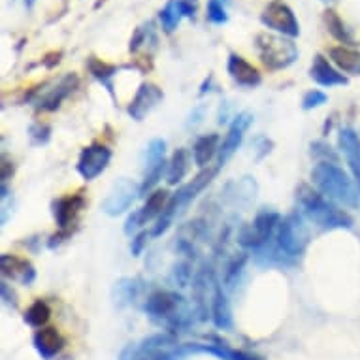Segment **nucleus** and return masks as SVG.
<instances>
[{"mask_svg":"<svg viewBox=\"0 0 360 360\" xmlns=\"http://www.w3.org/2000/svg\"><path fill=\"white\" fill-rule=\"evenodd\" d=\"M253 123V115L249 112L238 113L234 121H232L231 129H229V134L224 136V140L221 142V149H219L217 155V168H223L231 157L238 151V148L242 146L243 134L248 132V129Z\"/></svg>","mask_w":360,"mask_h":360,"instance_id":"nucleus-11","label":"nucleus"},{"mask_svg":"<svg viewBox=\"0 0 360 360\" xmlns=\"http://www.w3.org/2000/svg\"><path fill=\"white\" fill-rule=\"evenodd\" d=\"M309 77L321 87H338V85H347L349 82L347 76H343V72L338 70L336 66L332 65V60L321 53L313 57Z\"/></svg>","mask_w":360,"mask_h":360,"instance_id":"nucleus-16","label":"nucleus"},{"mask_svg":"<svg viewBox=\"0 0 360 360\" xmlns=\"http://www.w3.org/2000/svg\"><path fill=\"white\" fill-rule=\"evenodd\" d=\"M142 283L138 279L124 278L115 283V302L117 304H132L140 295Z\"/></svg>","mask_w":360,"mask_h":360,"instance_id":"nucleus-30","label":"nucleus"},{"mask_svg":"<svg viewBox=\"0 0 360 360\" xmlns=\"http://www.w3.org/2000/svg\"><path fill=\"white\" fill-rule=\"evenodd\" d=\"M49 134H51V129L48 124L36 123L30 127V136H32L34 143H46L49 140Z\"/></svg>","mask_w":360,"mask_h":360,"instance_id":"nucleus-36","label":"nucleus"},{"mask_svg":"<svg viewBox=\"0 0 360 360\" xmlns=\"http://www.w3.org/2000/svg\"><path fill=\"white\" fill-rule=\"evenodd\" d=\"M25 4H27V8H32V4H34V0H25Z\"/></svg>","mask_w":360,"mask_h":360,"instance_id":"nucleus-42","label":"nucleus"},{"mask_svg":"<svg viewBox=\"0 0 360 360\" xmlns=\"http://www.w3.org/2000/svg\"><path fill=\"white\" fill-rule=\"evenodd\" d=\"M77 83H79V79H77L76 74H66L53 89H49L48 95L38 101V110H41V112H55L63 104V101H66L74 93Z\"/></svg>","mask_w":360,"mask_h":360,"instance_id":"nucleus-18","label":"nucleus"},{"mask_svg":"<svg viewBox=\"0 0 360 360\" xmlns=\"http://www.w3.org/2000/svg\"><path fill=\"white\" fill-rule=\"evenodd\" d=\"M196 4L195 0H168L165 8L159 12L160 27L166 34H172L179 27L184 18H195Z\"/></svg>","mask_w":360,"mask_h":360,"instance_id":"nucleus-14","label":"nucleus"},{"mask_svg":"<svg viewBox=\"0 0 360 360\" xmlns=\"http://www.w3.org/2000/svg\"><path fill=\"white\" fill-rule=\"evenodd\" d=\"M255 48L260 63L270 72H279L289 68L298 59V48L292 38L272 32H260L255 38Z\"/></svg>","mask_w":360,"mask_h":360,"instance_id":"nucleus-4","label":"nucleus"},{"mask_svg":"<svg viewBox=\"0 0 360 360\" xmlns=\"http://www.w3.org/2000/svg\"><path fill=\"white\" fill-rule=\"evenodd\" d=\"M281 215L274 210H260L251 223L243 224L240 232H238V243L245 249L257 251V249L264 248L266 243L270 242L276 236L279 223H281Z\"/></svg>","mask_w":360,"mask_h":360,"instance_id":"nucleus-6","label":"nucleus"},{"mask_svg":"<svg viewBox=\"0 0 360 360\" xmlns=\"http://www.w3.org/2000/svg\"><path fill=\"white\" fill-rule=\"evenodd\" d=\"M149 41L151 44H157V36H155V25L151 23V21H148L146 25H142V27H138L136 32L132 34V38H130V53H138L140 49L146 48Z\"/></svg>","mask_w":360,"mask_h":360,"instance_id":"nucleus-32","label":"nucleus"},{"mask_svg":"<svg viewBox=\"0 0 360 360\" xmlns=\"http://www.w3.org/2000/svg\"><path fill=\"white\" fill-rule=\"evenodd\" d=\"M87 70L91 72V76L98 79V82L104 85V87L113 95V77L117 74V66L110 65V63H104L98 57H89L87 59Z\"/></svg>","mask_w":360,"mask_h":360,"instance_id":"nucleus-26","label":"nucleus"},{"mask_svg":"<svg viewBox=\"0 0 360 360\" xmlns=\"http://www.w3.org/2000/svg\"><path fill=\"white\" fill-rule=\"evenodd\" d=\"M49 317H51V307L48 306V302L44 300H36L25 311V323L32 326V328H44L48 325Z\"/></svg>","mask_w":360,"mask_h":360,"instance_id":"nucleus-29","label":"nucleus"},{"mask_svg":"<svg viewBox=\"0 0 360 360\" xmlns=\"http://www.w3.org/2000/svg\"><path fill=\"white\" fill-rule=\"evenodd\" d=\"M226 72L229 76L232 77V82L240 85V87L253 89L257 85H260L262 82V76L257 66H253L248 59H243L242 55L231 53L229 55V60H226Z\"/></svg>","mask_w":360,"mask_h":360,"instance_id":"nucleus-15","label":"nucleus"},{"mask_svg":"<svg viewBox=\"0 0 360 360\" xmlns=\"http://www.w3.org/2000/svg\"><path fill=\"white\" fill-rule=\"evenodd\" d=\"M243 264H245V255H242L240 259H234V262L229 266V272H226V285H229V287H232L234 279L238 278V274L243 270Z\"/></svg>","mask_w":360,"mask_h":360,"instance_id":"nucleus-37","label":"nucleus"},{"mask_svg":"<svg viewBox=\"0 0 360 360\" xmlns=\"http://www.w3.org/2000/svg\"><path fill=\"white\" fill-rule=\"evenodd\" d=\"M191 168V155L187 149H176L172 159L168 160V172H166V181L170 185L181 184V179L187 176Z\"/></svg>","mask_w":360,"mask_h":360,"instance_id":"nucleus-24","label":"nucleus"},{"mask_svg":"<svg viewBox=\"0 0 360 360\" xmlns=\"http://www.w3.org/2000/svg\"><path fill=\"white\" fill-rule=\"evenodd\" d=\"M143 309L149 317L165 326L170 334H177L191 325L189 311L185 309V302L174 290H153L143 304Z\"/></svg>","mask_w":360,"mask_h":360,"instance_id":"nucleus-3","label":"nucleus"},{"mask_svg":"<svg viewBox=\"0 0 360 360\" xmlns=\"http://www.w3.org/2000/svg\"><path fill=\"white\" fill-rule=\"evenodd\" d=\"M338 143H340L343 157L347 160L349 168L353 172L354 181L360 187V136L353 129H342L340 136H338Z\"/></svg>","mask_w":360,"mask_h":360,"instance_id":"nucleus-19","label":"nucleus"},{"mask_svg":"<svg viewBox=\"0 0 360 360\" xmlns=\"http://www.w3.org/2000/svg\"><path fill=\"white\" fill-rule=\"evenodd\" d=\"M177 345V336L170 332H159L146 338L138 345H129L121 353V360H174L172 349Z\"/></svg>","mask_w":360,"mask_h":360,"instance_id":"nucleus-7","label":"nucleus"},{"mask_svg":"<svg viewBox=\"0 0 360 360\" xmlns=\"http://www.w3.org/2000/svg\"><path fill=\"white\" fill-rule=\"evenodd\" d=\"M187 351H202V353L215 354V356L223 360H259L251 356V354L243 353V351H236V349H231L229 345H223V343H217V345H191V347H187Z\"/></svg>","mask_w":360,"mask_h":360,"instance_id":"nucleus-27","label":"nucleus"},{"mask_svg":"<svg viewBox=\"0 0 360 360\" xmlns=\"http://www.w3.org/2000/svg\"><path fill=\"white\" fill-rule=\"evenodd\" d=\"M328 59L338 70L349 76H360V51L349 46H334L328 49Z\"/></svg>","mask_w":360,"mask_h":360,"instance_id":"nucleus-21","label":"nucleus"},{"mask_svg":"<svg viewBox=\"0 0 360 360\" xmlns=\"http://www.w3.org/2000/svg\"><path fill=\"white\" fill-rule=\"evenodd\" d=\"M2 300H4V304H12V306H15V295L10 292L8 283H2Z\"/></svg>","mask_w":360,"mask_h":360,"instance_id":"nucleus-40","label":"nucleus"},{"mask_svg":"<svg viewBox=\"0 0 360 360\" xmlns=\"http://www.w3.org/2000/svg\"><path fill=\"white\" fill-rule=\"evenodd\" d=\"M142 215H140V210L138 212H134L132 215H130L129 219H127V224H124V234H129V236H132L134 232L142 226Z\"/></svg>","mask_w":360,"mask_h":360,"instance_id":"nucleus-39","label":"nucleus"},{"mask_svg":"<svg viewBox=\"0 0 360 360\" xmlns=\"http://www.w3.org/2000/svg\"><path fill=\"white\" fill-rule=\"evenodd\" d=\"M34 347L44 360L55 359L65 349V338L53 326H44L34 334Z\"/></svg>","mask_w":360,"mask_h":360,"instance_id":"nucleus-20","label":"nucleus"},{"mask_svg":"<svg viewBox=\"0 0 360 360\" xmlns=\"http://www.w3.org/2000/svg\"><path fill=\"white\" fill-rule=\"evenodd\" d=\"M328 101V96L323 93V91H317V89H311V91H307L304 98H302V108L304 110H315V108L323 106Z\"/></svg>","mask_w":360,"mask_h":360,"instance_id":"nucleus-35","label":"nucleus"},{"mask_svg":"<svg viewBox=\"0 0 360 360\" xmlns=\"http://www.w3.org/2000/svg\"><path fill=\"white\" fill-rule=\"evenodd\" d=\"M212 317L213 325L221 328V330H229L232 326V311L229 298L224 295V290L221 285L213 283V296H212Z\"/></svg>","mask_w":360,"mask_h":360,"instance_id":"nucleus-22","label":"nucleus"},{"mask_svg":"<svg viewBox=\"0 0 360 360\" xmlns=\"http://www.w3.org/2000/svg\"><path fill=\"white\" fill-rule=\"evenodd\" d=\"M311 184L321 195L347 207L360 206V187L334 160H319L311 168Z\"/></svg>","mask_w":360,"mask_h":360,"instance_id":"nucleus-1","label":"nucleus"},{"mask_svg":"<svg viewBox=\"0 0 360 360\" xmlns=\"http://www.w3.org/2000/svg\"><path fill=\"white\" fill-rule=\"evenodd\" d=\"M110 160H112V149L104 146V143H91L79 153L76 166L77 174L85 181H93L106 170Z\"/></svg>","mask_w":360,"mask_h":360,"instance_id":"nucleus-10","label":"nucleus"},{"mask_svg":"<svg viewBox=\"0 0 360 360\" xmlns=\"http://www.w3.org/2000/svg\"><path fill=\"white\" fill-rule=\"evenodd\" d=\"M323 21H325L326 30H328L338 41H342L343 46H345V44H353V34L349 32V29L345 27V23H343V19L338 15V12H334V10H326V12L323 13Z\"/></svg>","mask_w":360,"mask_h":360,"instance_id":"nucleus-28","label":"nucleus"},{"mask_svg":"<svg viewBox=\"0 0 360 360\" xmlns=\"http://www.w3.org/2000/svg\"><path fill=\"white\" fill-rule=\"evenodd\" d=\"M229 0H207L206 18L213 25H224L229 21Z\"/></svg>","mask_w":360,"mask_h":360,"instance_id":"nucleus-34","label":"nucleus"},{"mask_svg":"<svg viewBox=\"0 0 360 360\" xmlns=\"http://www.w3.org/2000/svg\"><path fill=\"white\" fill-rule=\"evenodd\" d=\"M260 23L264 25L268 30H274V32L287 36V38L300 36V23H298L292 8L283 0L268 2L260 13Z\"/></svg>","mask_w":360,"mask_h":360,"instance_id":"nucleus-8","label":"nucleus"},{"mask_svg":"<svg viewBox=\"0 0 360 360\" xmlns=\"http://www.w3.org/2000/svg\"><path fill=\"white\" fill-rule=\"evenodd\" d=\"M165 155H166V142L165 140H153L149 143L148 149H146V155H143V165H146V170L153 168V166L165 162Z\"/></svg>","mask_w":360,"mask_h":360,"instance_id":"nucleus-33","label":"nucleus"},{"mask_svg":"<svg viewBox=\"0 0 360 360\" xmlns=\"http://www.w3.org/2000/svg\"><path fill=\"white\" fill-rule=\"evenodd\" d=\"M138 196H142V185L134 184L129 177H121L113 184L112 191L108 193V196L102 202V212L110 215V217H117L130 206L134 204Z\"/></svg>","mask_w":360,"mask_h":360,"instance_id":"nucleus-9","label":"nucleus"},{"mask_svg":"<svg viewBox=\"0 0 360 360\" xmlns=\"http://www.w3.org/2000/svg\"><path fill=\"white\" fill-rule=\"evenodd\" d=\"M296 202L300 207L302 215L309 219L313 224H317L323 231H338V229H351L353 226V217L347 212L321 195L319 191L306 184L298 185L296 189Z\"/></svg>","mask_w":360,"mask_h":360,"instance_id":"nucleus-2","label":"nucleus"},{"mask_svg":"<svg viewBox=\"0 0 360 360\" xmlns=\"http://www.w3.org/2000/svg\"><path fill=\"white\" fill-rule=\"evenodd\" d=\"M149 236H151V232H140L138 236H134V240L130 243V251H132L134 257H140V253H142L143 248H146V243H148Z\"/></svg>","mask_w":360,"mask_h":360,"instance_id":"nucleus-38","label":"nucleus"},{"mask_svg":"<svg viewBox=\"0 0 360 360\" xmlns=\"http://www.w3.org/2000/svg\"><path fill=\"white\" fill-rule=\"evenodd\" d=\"M170 200V193L165 189H155L149 193L148 200L143 204V207L140 210V215H142V223L148 224L149 221L153 219H159L160 213L166 210V204Z\"/></svg>","mask_w":360,"mask_h":360,"instance_id":"nucleus-25","label":"nucleus"},{"mask_svg":"<svg viewBox=\"0 0 360 360\" xmlns=\"http://www.w3.org/2000/svg\"><path fill=\"white\" fill-rule=\"evenodd\" d=\"M231 185L236 189V193L224 191L231 200L238 202V204H249V202L255 200V195H257V184H255L251 177H243V179H240V181Z\"/></svg>","mask_w":360,"mask_h":360,"instance_id":"nucleus-31","label":"nucleus"},{"mask_svg":"<svg viewBox=\"0 0 360 360\" xmlns=\"http://www.w3.org/2000/svg\"><path fill=\"white\" fill-rule=\"evenodd\" d=\"M219 149H221L219 134H204L193 146V162L198 168H206L213 160V157L219 155Z\"/></svg>","mask_w":360,"mask_h":360,"instance_id":"nucleus-23","label":"nucleus"},{"mask_svg":"<svg viewBox=\"0 0 360 360\" xmlns=\"http://www.w3.org/2000/svg\"><path fill=\"white\" fill-rule=\"evenodd\" d=\"M307 242H309V232L304 224L302 213H290L285 219H281L276 236H274V243L285 259L289 262L298 259L306 251Z\"/></svg>","mask_w":360,"mask_h":360,"instance_id":"nucleus-5","label":"nucleus"},{"mask_svg":"<svg viewBox=\"0 0 360 360\" xmlns=\"http://www.w3.org/2000/svg\"><path fill=\"white\" fill-rule=\"evenodd\" d=\"M83 206H85V200H83L82 195H68L53 202L55 223L59 224V229L63 231V236L65 238L70 236L72 224H76Z\"/></svg>","mask_w":360,"mask_h":360,"instance_id":"nucleus-13","label":"nucleus"},{"mask_svg":"<svg viewBox=\"0 0 360 360\" xmlns=\"http://www.w3.org/2000/svg\"><path fill=\"white\" fill-rule=\"evenodd\" d=\"M0 266H2V276L4 278H10L13 281H19V283L30 285L36 279L32 264L27 259H21V257H15V255H2L0 257Z\"/></svg>","mask_w":360,"mask_h":360,"instance_id":"nucleus-17","label":"nucleus"},{"mask_svg":"<svg viewBox=\"0 0 360 360\" xmlns=\"http://www.w3.org/2000/svg\"><path fill=\"white\" fill-rule=\"evenodd\" d=\"M162 98H165L162 89L157 87L155 83H142L140 89L136 91L134 98H132L129 106H127V113H129L134 121H143L149 113L153 112L155 108L159 106Z\"/></svg>","mask_w":360,"mask_h":360,"instance_id":"nucleus-12","label":"nucleus"},{"mask_svg":"<svg viewBox=\"0 0 360 360\" xmlns=\"http://www.w3.org/2000/svg\"><path fill=\"white\" fill-rule=\"evenodd\" d=\"M60 57H63V53H49L46 55V59H44V65L48 66V68H53V66H57L60 63Z\"/></svg>","mask_w":360,"mask_h":360,"instance_id":"nucleus-41","label":"nucleus"}]
</instances>
